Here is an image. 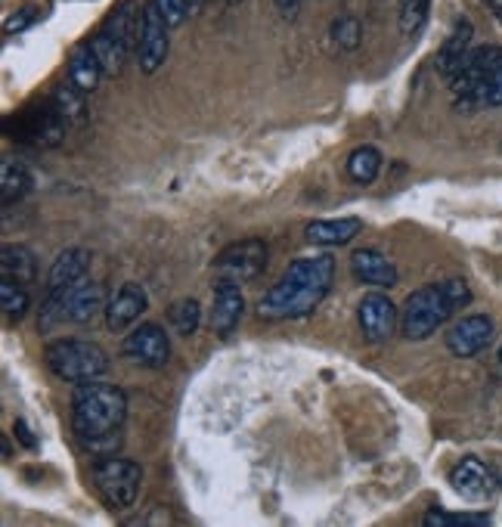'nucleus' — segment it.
Here are the masks:
<instances>
[{"label":"nucleus","mask_w":502,"mask_h":527,"mask_svg":"<svg viewBox=\"0 0 502 527\" xmlns=\"http://www.w3.org/2000/svg\"><path fill=\"white\" fill-rule=\"evenodd\" d=\"M103 78H106V72H103V66H100L97 53H93L90 41H87V44H78V47L72 50V56H69V81H72L78 90L93 93V90L100 87Z\"/></svg>","instance_id":"obj_20"},{"label":"nucleus","mask_w":502,"mask_h":527,"mask_svg":"<svg viewBox=\"0 0 502 527\" xmlns=\"http://www.w3.org/2000/svg\"><path fill=\"white\" fill-rule=\"evenodd\" d=\"M87 267H90V252H84V248H66L62 255H56V261L47 270V292L78 283V279L87 276Z\"/></svg>","instance_id":"obj_19"},{"label":"nucleus","mask_w":502,"mask_h":527,"mask_svg":"<svg viewBox=\"0 0 502 527\" xmlns=\"http://www.w3.org/2000/svg\"><path fill=\"white\" fill-rule=\"evenodd\" d=\"M13 434L19 438V444H22V447H28V450H35V447H38V441L31 438V428H28L22 419H16V425H13Z\"/></svg>","instance_id":"obj_36"},{"label":"nucleus","mask_w":502,"mask_h":527,"mask_svg":"<svg viewBox=\"0 0 502 527\" xmlns=\"http://www.w3.org/2000/svg\"><path fill=\"white\" fill-rule=\"evenodd\" d=\"M4 131L10 140L31 143V146H56L62 143L69 131V121L62 118V112L47 100L35 109H22L4 121Z\"/></svg>","instance_id":"obj_7"},{"label":"nucleus","mask_w":502,"mask_h":527,"mask_svg":"<svg viewBox=\"0 0 502 527\" xmlns=\"http://www.w3.org/2000/svg\"><path fill=\"white\" fill-rule=\"evenodd\" d=\"M351 273L354 279H360L363 286H379V289H391L397 283V267L388 255H382L379 248H360L351 258Z\"/></svg>","instance_id":"obj_16"},{"label":"nucleus","mask_w":502,"mask_h":527,"mask_svg":"<svg viewBox=\"0 0 502 527\" xmlns=\"http://www.w3.org/2000/svg\"><path fill=\"white\" fill-rule=\"evenodd\" d=\"M35 16H38L35 7H22V10H16V13L4 22V31H7V35H16V31H22V28H28L31 22H35Z\"/></svg>","instance_id":"obj_34"},{"label":"nucleus","mask_w":502,"mask_h":527,"mask_svg":"<svg viewBox=\"0 0 502 527\" xmlns=\"http://www.w3.org/2000/svg\"><path fill=\"white\" fill-rule=\"evenodd\" d=\"M357 320H360L366 341L382 345V341H388L394 335V329L400 326V310L394 307V301L388 295L369 292V295H363V301L357 307Z\"/></svg>","instance_id":"obj_12"},{"label":"nucleus","mask_w":502,"mask_h":527,"mask_svg":"<svg viewBox=\"0 0 502 527\" xmlns=\"http://www.w3.org/2000/svg\"><path fill=\"white\" fill-rule=\"evenodd\" d=\"M332 38H335V44H338L341 50H357L360 41H363V25H360V19L351 16V13L341 16V19H335Z\"/></svg>","instance_id":"obj_30"},{"label":"nucleus","mask_w":502,"mask_h":527,"mask_svg":"<svg viewBox=\"0 0 502 527\" xmlns=\"http://www.w3.org/2000/svg\"><path fill=\"white\" fill-rule=\"evenodd\" d=\"M93 484H97L100 496L112 509H131L140 496L143 469L134 459L103 456L97 465H93Z\"/></svg>","instance_id":"obj_6"},{"label":"nucleus","mask_w":502,"mask_h":527,"mask_svg":"<svg viewBox=\"0 0 502 527\" xmlns=\"http://www.w3.org/2000/svg\"><path fill=\"white\" fill-rule=\"evenodd\" d=\"M360 230H363L360 217H338V221H313V224H307L304 233L313 245L332 248V245H348Z\"/></svg>","instance_id":"obj_21"},{"label":"nucleus","mask_w":502,"mask_h":527,"mask_svg":"<svg viewBox=\"0 0 502 527\" xmlns=\"http://www.w3.org/2000/svg\"><path fill=\"white\" fill-rule=\"evenodd\" d=\"M84 97H87L84 90H78L72 81H66V84H56V87H53L50 103L62 112V118H66L69 124H75V121H84V112H87Z\"/></svg>","instance_id":"obj_24"},{"label":"nucleus","mask_w":502,"mask_h":527,"mask_svg":"<svg viewBox=\"0 0 502 527\" xmlns=\"http://www.w3.org/2000/svg\"><path fill=\"white\" fill-rule=\"evenodd\" d=\"M155 7L162 10V16L168 19V25H180L186 16H190V7H186V0H152Z\"/></svg>","instance_id":"obj_33"},{"label":"nucleus","mask_w":502,"mask_h":527,"mask_svg":"<svg viewBox=\"0 0 502 527\" xmlns=\"http://www.w3.org/2000/svg\"><path fill=\"white\" fill-rule=\"evenodd\" d=\"M493 320L487 314H472L462 317L450 332H447V348L456 357H475L493 341Z\"/></svg>","instance_id":"obj_13"},{"label":"nucleus","mask_w":502,"mask_h":527,"mask_svg":"<svg viewBox=\"0 0 502 527\" xmlns=\"http://www.w3.org/2000/svg\"><path fill=\"white\" fill-rule=\"evenodd\" d=\"M128 419V397L115 385L81 382L72 394V431L93 456H115L121 447V425Z\"/></svg>","instance_id":"obj_1"},{"label":"nucleus","mask_w":502,"mask_h":527,"mask_svg":"<svg viewBox=\"0 0 502 527\" xmlns=\"http://www.w3.org/2000/svg\"><path fill=\"white\" fill-rule=\"evenodd\" d=\"M0 273L7 279H16L22 286H31L38 279V261L25 245H4V252H0Z\"/></svg>","instance_id":"obj_22"},{"label":"nucleus","mask_w":502,"mask_h":527,"mask_svg":"<svg viewBox=\"0 0 502 527\" xmlns=\"http://www.w3.org/2000/svg\"><path fill=\"white\" fill-rule=\"evenodd\" d=\"M267 242L251 236V239H239L233 245H227L221 255L214 258V273L221 279H233V283H248V279H255L264 273L267 267Z\"/></svg>","instance_id":"obj_8"},{"label":"nucleus","mask_w":502,"mask_h":527,"mask_svg":"<svg viewBox=\"0 0 502 527\" xmlns=\"http://www.w3.org/2000/svg\"><path fill=\"white\" fill-rule=\"evenodd\" d=\"M31 298H28V289L22 283H16V279H0V307H4V314L10 320H22L25 310H28Z\"/></svg>","instance_id":"obj_28"},{"label":"nucleus","mask_w":502,"mask_h":527,"mask_svg":"<svg viewBox=\"0 0 502 527\" xmlns=\"http://www.w3.org/2000/svg\"><path fill=\"white\" fill-rule=\"evenodd\" d=\"M472 38H475V25L468 19H459L450 31V38L444 41V47L437 50V72L444 78H453L456 69L462 66V59L472 53Z\"/></svg>","instance_id":"obj_17"},{"label":"nucleus","mask_w":502,"mask_h":527,"mask_svg":"<svg viewBox=\"0 0 502 527\" xmlns=\"http://www.w3.org/2000/svg\"><path fill=\"white\" fill-rule=\"evenodd\" d=\"M121 354L137 366L162 369L171 360V338L159 323H140L128 338H124Z\"/></svg>","instance_id":"obj_10"},{"label":"nucleus","mask_w":502,"mask_h":527,"mask_svg":"<svg viewBox=\"0 0 502 527\" xmlns=\"http://www.w3.org/2000/svg\"><path fill=\"white\" fill-rule=\"evenodd\" d=\"M441 289L453 310H462L472 304V289H468V283H462V279H447V283H441Z\"/></svg>","instance_id":"obj_32"},{"label":"nucleus","mask_w":502,"mask_h":527,"mask_svg":"<svg viewBox=\"0 0 502 527\" xmlns=\"http://www.w3.org/2000/svg\"><path fill=\"white\" fill-rule=\"evenodd\" d=\"M428 527H456V524H490L487 512H462V515H450V512H428L425 515Z\"/></svg>","instance_id":"obj_31"},{"label":"nucleus","mask_w":502,"mask_h":527,"mask_svg":"<svg viewBox=\"0 0 502 527\" xmlns=\"http://www.w3.org/2000/svg\"><path fill=\"white\" fill-rule=\"evenodd\" d=\"M227 4H230V7H236V4H242V0H227Z\"/></svg>","instance_id":"obj_40"},{"label":"nucleus","mask_w":502,"mask_h":527,"mask_svg":"<svg viewBox=\"0 0 502 527\" xmlns=\"http://www.w3.org/2000/svg\"><path fill=\"white\" fill-rule=\"evenodd\" d=\"M31 190V174L22 162H13L7 159L4 168H0V202H4V208L16 205L19 199H25Z\"/></svg>","instance_id":"obj_23"},{"label":"nucleus","mask_w":502,"mask_h":527,"mask_svg":"<svg viewBox=\"0 0 502 527\" xmlns=\"http://www.w3.org/2000/svg\"><path fill=\"white\" fill-rule=\"evenodd\" d=\"M456 310L450 307L441 286H422L400 307V332L410 341H425L441 329Z\"/></svg>","instance_id":"obj_3"},{"label":"nucleus","mask_w":502,"mask_h":527,"mask_svg":"<svg viewBox=\"0 0 502 527\" xmlns=\"http://www.w3.org/2000/svg\"><path fill=\"white\" fill-rule=\"evenodd\" d=\"M276 7H279V13L286 16V19H295V16H298V7H301V0H276Z\"/></svg>","instance_id":"obj_37"},{"label":"nucleus","mask_w":502,"mask_h":527,"mask_svg":"<svg viewBox=\"0 0 502 527\" xmlns=\"http://www.w3.org/2000/svg\"><path fill=\"white\" fill-rule=\"evenodd\" d=\"M149 307V295L137 283H124L106 304V326L112 332H124L140 320V314Z\"/></svg>","instance_id":"obj_15"},{"label":"nucleus","mask_w":502,"mask_h":527,"mask_svg":"<svg viewBox=\"0 0 502 527\" xmlns=\"http://www.w3.org/2000/svg\"><path fill=\"white\" fill-rule=\"evenodd\" d=\"M242 310H245V298L239 292V283L217 276L214 304H211V329L217 335H230L239 326V320H242Z\"/></svg>","instance_id":"obj_14"},{"label":"nucleus","mask_w":502,"mask_h":527,"mask_svg":"<svg viewBox=\"0 0 502 527\" xmlns=\"http://www.w3.org/2000/svg\"><path fill=\"white\" fill-rule=\"evenodd\" d=\"M168 19L162 16V10L149 4L143 7V16H140V41H137V56H140V69L146 75L159 72L168 59V47H171V38H168Z\"/></svg>","instance_id":"obj_9"},{"label":"nucleus","mask_w":502,"mask_h":527,"mask_svg":"<svg viewBox=\"0 0 502 527\" xmlns=\"http://www.w3.org/2000/svg\"><path fill=\"white\" fill-rule=\"evenodd\" d=\"M202 4H205V0H186V7H190V16H196V13L202 10Z\"/></svg>","instance_id":"obj_39"},{"label":"nucleus","mask_w":502,"mask_h":527,"mask_svg":"<svg viewBox=\"0 0 502 527\" xmlns=\"http://www.w3.org/2000/svg\"><path fill=\"white\" fill-rule=\"evenodd\" d=\"M502 62V47L496 44H484V47H475L462 59V66L456 69V75L450 78L453 84V93L459 97L456 109H475V106H484V87L490 84L493 72L499 69Z\"/></svg>","instance_id":"obj_5"},{"label":"nucleus","mask_w":502,"mask_h":527,"mask_svg":"<svg viewBox=\"0 0 502 527\" xmlns=\"http://www.w3.org/2000/svg\"><path fill=\"white\" fill-rule=\"evenodd\" d=\"M90 47H93V53H97L100 66H103V72H106L109 78L121 75V69H124V59H128V50H124L121 44H115L103 28L97 31V35L90 38Z\"/></svg>","instance_id":"obj_26"},{"label":"nucleus","mask_w":502,"mask_h":527,"mask_svg":"<svg viewBox=\"0 0 502 527\" xmlns=\"http://www.w3.org/2000/svg\"><path fill=\"white\" fill-rule=\"evenodd\" d=\"M484 106H502V62H499V69L493 72L490 84L484 87Z\"/></svg>","instance_id":"obj_35"},{"label":"nucleus","mask_w":502,"mask_h":527,"mask_svg":"<svg viewBox=\"0 0 502 527\" xmlns=\"http://www.w3.org/2000/svg\"><path fill=\"white\" fill-rule=\"evenodd\" d=\"M382 171V152L375 146H360L348 155V174L354 183H372Z\"/></svg>","instance_id":"obj_25"},{"label":"nucleus","mask_w":502,"mask_h":527,"mask_svg":"<svg viewBox=\"0 0 502 527\" xmlns=\"http://www.w3.org/2000/svg\"><path fill=\"white\" fill-rule=\"evenodd\" d=\"M168 323H171L174 332L183 335V338L196 335V329H199V323H202V307H199V301H196V298H180V301H174V304L168 307Z\"/></svg>","instance_id":"obj_27"},{"label":"nucleus","mask_w":502,"mask_h":527,"mask_svg":"<svg viewBox=\"0 0 502 527\" xmlns=\"http://www.w3.org/2000/svg\"><path fill=\"white\" fill-rule=\"evenodd\" d=\"M431 13V0H403L400 7V35L403 38H416L425 28Z\"/></svg>","instance_id":"obj_29"},{"label":"nucleus","mask_w":502,"mask_h":527,"mask_svg":"<svg viewBox=\"0 0 502 527\" xmlns=\"http://www.w3.org/2000/svg\"><path fill=\"white\" fill-rule=\"evenodd\" d=\"M450 484H453V490L459 496H465V500H475V503L493 500L496 490H499V481H496L493 469L487 462H481L478 456L459 459L450 469Z\"/></svg>","instance_id":"obj_11"},{"label":"nucleus","mask_w":502,"mask_h":527,"mask_svg":"<svg viewBox=\"0 0 502 527\" xmlns=\"http://www.w3.org/2000/svg\"><path fill=\"white\" fill-rule=\"evenodd\" d=\"M329 286H317L307 283V279L298 276H282L279 283L261 298V317L270 320H298L307 317L320 307V301L326 298Z\"/></svg>","instance_id":"obj_4"},{"label":"nucleus","mask_w":502,"mask_h":527,"mask_svg":"<svg viewBox=\"0 0 502 527\" xmlns=\"http://www.w3.org/2000/svg\"><path fill=\"white\" fill-rule=\"evenodd\" d=\"M481 4L487 7V13L502 25V0H481Z\"/></svg>","instance_id":"obj_38"},{"label":"nucleus","mask_w":502,"mask_h":527,"mask_svg":"<svg viewBox=\"0 0 502 527\" xmlns=\"http://www.w3.org/2000/svg\"><path fill=\"white\" fill-rule=\"evenodd\" d=\"M140 16H143V13H137L134 0H121V4L106 16L103 31H106V35H109L115 44H121L124 50L131 53V47L140 41Z\"/></svg>","instance_id":"obj_18"},{"label":"nucleus","mask_w":502,"mask_h":527,"mask_svg":"<svg viewBox=\"0 0 502 527\" xmlns=\"http://www.w3.org/2000/svg\"><path fill=\"white\" fill-rule=\"evenodd\" d=\"M499 360H502V351H499Z\"/></svg>","instance_id":"obj_41"},{"label":"nucleus","mask_w":502,"mask_h":527,"mask_svg":"<svg viewBox=\"0 0 502 527\" xmlns=\"http://www.w3.org/2000/svg\"><path fill=\"white\" fill-rule=\"evenodd\" d=\"M44 360H47V369L53 372L56 379L72 382V385L100 379V376H106V369H109V354L100 345H93V341H81V338L50 341L47 351H44Z\"/></svg>","instance_id":"obj_2"}]
</instances>
